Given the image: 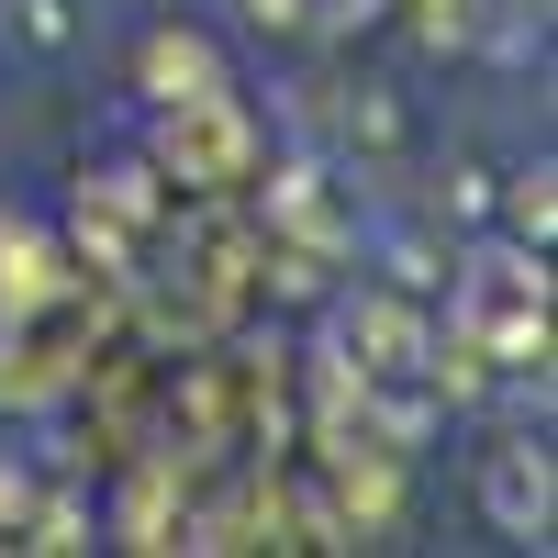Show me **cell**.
<instances>
[{"label":"cell","mask_w":558,"mask_h":558,"mask_svg":"<svg viewBox=\"0 0 558 558\" xmlns=\"http://www.w3.org/2000/svg\"><path fill=\"white\" fill-rule=\"evenodd\" d=\"M492 514H502V536H547V458H492Z\"/></svg>","instance_id":"obj_2"},{"label":"cell","mask_w":558,"mask_h":558,"mask_svg":"<svg viewBox=\"0 0 558 558\" xmlns=\"http://www.w3.org/2000/svg\"><path fill=\"white\" fill-rule=\"evenodd\" d=\"M23 34H34V45H57V34H68V12H57V0H23Z\"/></svg>","instance_id":"obj_4"},{"label":"cell","mask_w":558,"mask_h":558,"mask_svg":"<svg viewBox=\"0 0 558 558\" xmlns=\"http://www.w3.org/2000/svg\"><path fill=\"white\" fill-rule=\"evenodd\" d=\"M536 302H547V279L514 246H481L470 279H458V324H470L492 357H536Z\"/></svg>","instance_id":"obj_1"},{"label":"cell","mask_w":558,"mask_h":558,"mask_svg":"<svg viewBox=\"0 0 558 558\" xmlns=\"http://www.w3.org/2000/svg\"><path fill=\"white\" fill-rule=\"evenodd\" d=\"M157 89L168 101H213V57L202 45H157Z\"/></svg>","instance_id":"obj_3"}]
</instances>
